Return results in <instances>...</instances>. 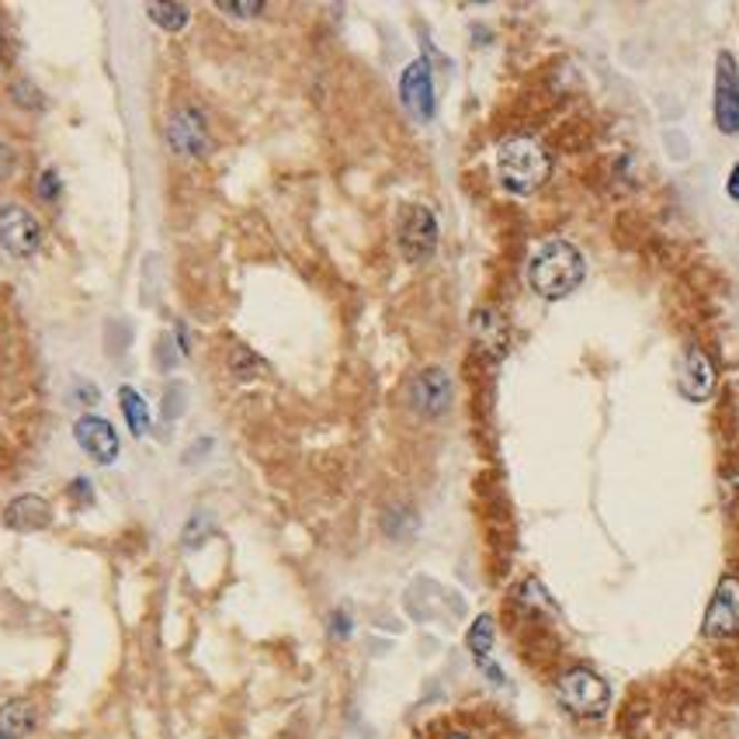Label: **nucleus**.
I'll use <instances>...</instances> for the list:
<instances>
[{
  "mask_svg": "<svg viewBox=\"0 0 739 739\" xmlns=\"http://www.w3.org/2000/svg\"><path fill=\"white\" fill-rule=\"evenodd\" d=\"M583 278H587V261L570 240H549L528 261V286L546 302H559L570 292H577Z\"/></svg>",
  "mask_w": 739,
  "mask_h": 739,
  "instance_id": "obj_1",
  "label": "nucleus"
},
{
  "mask_svg": "<svg viewBox=\"0 0 739 739\" xmlns=\"http://www.w3.org/2000/svg\"><path fill=\"white\" fill-rule=\"evenodd\" d=\"M552 178V157L542 139L528 132L507 136L497 147V181L507 194L528 198Z\"/></svg>",
  "mask_w": 739,
  "mask_h": 739,
  "instance_id": "obj_2",
  "label": "nucleus"
},
{
  "mask_svg": "<svg viewBox=\"0 0 739 739\" xmlns=\"http://www.w3.org/2000/svg\"><path fill=\"white\" fill-rule=\"evenodd\" d=\"M556 698L570 716L577 719H601L611 708V688L601 673H593L587 667H573L559 677Z\"/></svg>",
  "mask_w": 739,
  "mask_h": 739,
  "instance_id": "obj_3",
  "label": "nucleus"
},
{
  "mask_svg": "<svg viewBox=\"0 0 739 739\" xmlns=\"http://www.w3.org/2000/svg\"><path fill=\"white\" fill-rule=\"evenodd\" d=\"M396 240H400V253L410 264L428 261L438 247V216L428 206H407L400 212V233H396Z\"/></svg>",
  "mask_w": 739,
  "mask_h": 739,
  "instance_id": "obj_4",
  "label": "nucleus"
},
{
  "mask_svg": "<svg viewBox=\"0 0 739 739\" xmlns=\"http://www.w3.org/2000/svg\"><path fill=\"white\" fill-rule=\"evenodd\" d=\"M716 129L722 136L739 132V63L729 49L716 56V98H712Z\"/></svg>",
  "mask_w": 739,
  "mask_h": 739,
  "instance_id": "obj_5",
  "label": "nucleus"
},
{
  "mask_svg": "<svg viewBox=\"0 0 739 739\" xmlns=\"http://www.w3.org/2000/svg\"><path fill=\"white\" fill-rule=\"evenodd\" d=\"M42 247V222L24 206L0 209V250L11 258H36Z\"/></svg>",
  "mask_w": 739,
  "mask_h": 739,
  "instance_id": "obj_6",
  "label": "nucleus"
},
{
  "mask_svg": "<svg viewBox=\"0 0 739 739\" xmlns=\"http://www.w3.org/2000/svg\"><path fill=\"white\" fill-rule=\"evenodd\" d=\"M167 147L184 160H198L209 153V126L194 104L178 108L167 122Z\"/></svg>",
  "mask_w": 739,
  "mask_h": 739,
  "instance_id": "obj_7",
  "label": "nucleus"
},
{
  "mask_svg": "<svg viewBox=\"0 0 739 739\" xmlns=\"http://www.w3.org/2000/svg\"><path fill=\"white\" fill-rule=\"evenodd\" d=\"M400 101L417 122H431L435 119V73L428 60H413L403 73H400Z\"/></svg>",
  "mask_w": 739,
  "mask_h": 739,
  "instance_id": "obj_8",
  "label": "nucleus"
},
{
  "mask_svg": "<svg viewBox=\"0 0 739 739\" xmlns=\"http://www.w3.org/2000/svg\"><path fill=\"white\" fill-rule=\"evenodd\" d=\"M701 632L708 639H729L739 632V577L719 580V587L712 593V605H708V611H705Z\"/></svg>",
  "mask_w": 739,
  "mask_h": 739,
  "instance_id": "obj_9",
  "label": "nucleus"
},
{
  "mask_svg": "<svg viewBox=\"0 0 739 739\" xmlns=\"http://www.w3.org/2000/svg\"><path fill=\"white\" fill-rule=\"evenodd\" d=\"M451 376L445 368L431 364L423 368V372L410 382V407L420 413V417H445L448 407H451Z\"/></svg>",
  "mask_w": 739,
  "mask_h": 739,
  "instance_id": "obj_10",
  "label": "nucleus"
},
{
  "mask_svg": "<svg viewBox=\"0 0 739 739\" xmlns=\"http://www.w3.org/2000/svg\"><path fill=\"white\" fill-rule=\"evenodd\" d=\"M677 389H680V396H685V400H691V403L712 400V392H716V364H712V358H708V354H705L701 348H695V344L685 351V358H680Z\"/></svg>",
  "mask_w": 739,
  "mask_h": 739,
  "instance_id": "obj_11",
  "label": "nucleus"
},
{
  "mask_svg": "<svg viewBox=\"0 0 739 739\" xmlns=\"http://www.w3.org/2000/svg\"><path fill=\"white\" fill-rule=\"evenodd\" d=\"M73 438H77V445L88 451L98 466H111V462L119 459V435H116V428H111L104 417L83 413V417L73 423Z\"/></svg>",
  "mask_w": 739,
  "mask_h": 739,
  "instance_id": "obj_12",
  "label": "nucleus"
},
{
  "mask_svg": "<svg viewBox=\"0 0 739 739\" xmlns=\"http://www.w3.org/2000/svg\"><path fill=\"white\" fill-rule=\"evenodd\" d=\"M469 327H472V337H476V344L487 351L493 361H500L503 354H507V344H510V333H507V323H503V317L497 309H476L472 312V320H469Z\"/></svg>",
  "mask_w": 739,
  "mask_h": 739,
  "instance_id": "obj_13",
  "label": "nucleus"
},
{
  "mask_svg": "<svg viewBox=\"0 0 739 739\" xmlns=\"http://www.w3.org/2000/svg\"><path fill=\"white\" fill-rule=\"evenodd\" d=\"M49 518H52L49 503H46L42 497H36V493L11 500L8 510H4V521H8L14 531H39V528L49 525Z\"/></svg>",
  "mask_w": 739,
  "mask_h": 739,
  "instance_id": "obj_14",
  "label": "nucleus"
},
{
  "mask_svg": "<svg viewBox=\"0 0 739 739\" xmlns=\"http://www.w3.org/2000/svg\"><path fill=\"white\" fill-rule=\"evenodd\" d=\"M32 726H36V708L24 698H14L0 708V739H21Z\"/></svg>",
  "mask_w": 739,
  "mask_h": 739,
  "instance_id": "obj_15",
  "label": "nucleus"
},
{
  "mask_svg": "<svg viewBox=\"0 0 739 739\" xmlns=\"http://www.w3.org/2000/svg\"><path fill=\"white\" fill-rule=\"evenodd\" d=\"M119 403H122L129 431H132L136 438H143V435L150 431V423H153V413H150L147 400H143V396H139L132 386H122V389H119Z\"/></svg>",
  "mask_w": 739,
  "mask_h": 739,
  "instance_id": "obj_16",
  "label": "nucleus"
},
{
  "mask_svg": "<svg viewBox=\"0 0 739 739\" xmlns=\"http://www.w3.org/2000/svg\"><path fill=\"white\" fill-rule=\"evenodd\" d=\"M466 646L472 649L476 660H487V657H490V649H493V618H490V615H479V618L472 621V629H469V636H466Z\"/></svg>",
  "mask_w": 739,
  "mask_h": 739,
  "instance_id": "obj_17",
  "label": "nucleus"
},
{
  "mask_svg": "<svg viewBox=\"0 0 739 739\" xmlns=\"http://www.w3.org/2000/svg\"><path fill=\"white\" fill-rule=\"evenodd\" d=\"M147 14L163 28V32H181V28L191 21V8L188 4H150Z\"/></svg>",
  "mask_w": 739,
  "mask_h": 739,
  "instance_id": "obj_18",
  "label": "nucleus"
},
{
  "mask_svg": "<svg viewBox=\"0 0 739 739\" xmlns=\"http://www.w3.org/2000/svg\"><path fill=\"white\" fill-rule=\"evenodd\" d=\"M261 358L253 354V351H247V348H233V354H230V372L237 376V379H250V376H258L261 372Z\"/></svg>",
  "mask_w": 739,
  "mask_h": 739,
  "instance_id": "obj_19",
  "label": "nucleus"
},
{
  "mask_svg": "<svg viewBox=\"0 0 739 739\" xmlns=\"http://www.w3.org/2000/svg\"><path fill=\"white\" fill-rule=\"evenodd\" d=\"M60 174H56V167H46L42 174H39V184H36V191H39V198L42 202H56L60 198Z\"/></svg>",
  "mask_w": 739,
  "mask_h": 739,
  "instance_id": "obj_20",
  "label": "nucleus"
},
{
  "mask_svg": "<svg viewBox=\"0 0 739 739\" xmlns=\"http://www.w3.org/2000/svg\"><path fill=\"white\" fill-rule=\"evenodd\" d=\"M216 11L230 14V18H258V14H264V4L261 0H253V4H230V0H219Z\"/></svg>",
  "mask_w": 739,
  "mask_h": 739,
  "instance_id": "obj_21",
  "label": "nucleus"
},
{
  "mask_svg": "<svg viewBox=\"0 0 739 739\" xmlns=\"http://www.w3.org/2000/svg\"><path fill=\"white\" fill-rule=\"evenodd\" d=\"M11 94H14V101H21V104H28V101H36V108L42 104V94L36 91V83H32V80H18Z\"/></svg>",
  "mask_w": 739,
  "mask_h": 739,
  "instance_id": "obj_22",
  "label": "nucleus"
},
{
  "mask_svg": "<svg viewBox=\"0 0 739 739\" xmlns=\"http://www.w3.org/2000/svg\"><path fill=\"white\" fill-rule=\"evenodd\" d=\"M14 163H18V157H14V150L0 139V178H11L14 174Z\"/></svg>",
  "mask_w": 739,
  "mask_h": 739,
  "instance_id": "obj_23",
  "label": "nucleus"
},
{
  "mask_svg": "<svg viewBox=\"0 0 739 739\" xmlns=\"http://www.w3.org/2000/svg\"><path fill=\"white\" fill-rule=\"evenodd\" d=\"M330 629H333L337 639H348V636H351V618H348L344 611H337V615L330 618Z\"/></svg>",
  "mask_w": 739,
  "mask_h": 739,
  "instance_id": "obj_24",
  "label": "nucleus"
},
{
  "mask_svg": "<svg viewBox=\"0 0 739 739\" xmlns=\"http://www.w3.org/2000/svg\"><path fill=\"white\" fill-rule=\"evenodd\" d=\"M479 670H482V673H490V677H493V685H507L503 670H500V667H497V663H493L490 657H487V660H479Z\"/></svg>",
  "mask_w": 739,
  "mask_h": 739,
  "instance_id": "obj_25",
  "label": "nucleus"
},
{
  "mask_svg": "<svg viewBox=\"0 0 739 739\" xmlns=\"http://www.w3.org/2000/svg\"><path fill=\"white\" fill-rule=\"evenodd\" d=\"M726 191H729L732 202H739V163L732 167V174H729V181H726Z\"/></svg>",
  "mask_w": 739,
  "mask_h": 739,
  "instance_id": "obj_26",
  "label": "nucleus"
},
{
  "mask_svg": "<svg viewBox=\"0 0 739 739\" xmlns=\"http://www.w3.org/2000/svg\"><path fill=\"white\" fill-rule=\"evenodd\" d=\"M445 739H472V736H469V732H448Z\"/></svg>",
  "mask_w": 739,
  "mask_h": 739,
  "instance_id": "obj_27",
  "label": "nucleus"
},
{
  "mask_svg": "<svg viewBox=\"0 0 739 739\" xmlns=\"http://www.w3.org/2000/svg\"><path fill=\"white\" fill-rule=\"evenodd\" d=\"M0 60H4V28H0Z\"/></svg>",
  "mask_w": 739,
  "mask_h": 739,
  "instance_id": "obj_28",
  "label": "nucleus"
}]
</instances>
